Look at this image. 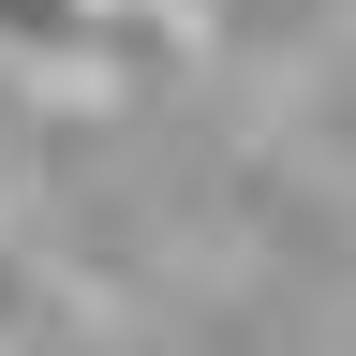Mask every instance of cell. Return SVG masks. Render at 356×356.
Masks as SVG:
<instances>
[{
    "instance_id": "6da1fadb",
    "label": "cell",
    "mask_w": 356,
    "mask_h": 356,
    "mask_svg": "<svg viewBox=\"0 0 356 356\" xmlns=\"http://www.w3.org/2000/svg\"><path fill=\"white\" fill-rule=\"evenodd\" d=\"M0 60L60 89H149L193 60V0H0Z\"/></svg>"
}]
</instances>
